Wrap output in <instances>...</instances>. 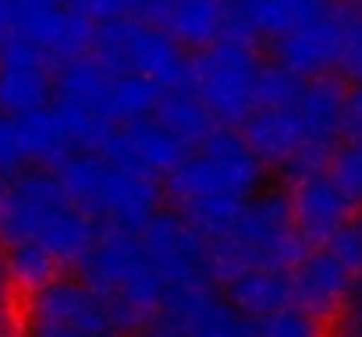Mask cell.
Returning <instances> with one entry per match:
<instances>
[{"instance_id": "6da1fadb", "label": "cell", "mask_w": 362, "mask_h": 337, "mask_svg": "<svg viewBox=\"0 0 362 337\" xmlns=\"http://www.w3.org/2000/svg\"><path fill=\"white\" fill-rule=\"evenodd\" d=\"M263 189V163L231 128H210L167 175V196L206 242Z\"/></svg>"}, {"instance_id": "2e32d148", "label": "cell", "mask_w": 362, "mask_h": 337, "mask_svg": "<svg viewBox=\"0 0 362 337\" xmlns=\"http://www.w3.org/2000/svg\"><path fill=\"white\" fill-rule=\"evenodd\" d=\"M358 295V284L351 273L334 259V252L323 245L316 252H302V259L291 266V302L305 309L309 316H334Z\"/></svg>"}, {"instance_id": "52a82bcc", "label": "cell", "mask_w": 362, "mask_h": 337, "mask_svg": "<svg viewBox=\"0 0 362 337\" xmlns=\"http://www.w3.org/2000/svg\"><path fill=\"white\" fill-rule=\"evenodd\" d=\"M259 57L249 40L221 36L189 61V89L206 107V114L221 124L245 121L256 110V82Z\"/></svg>"}, {"instance_id": "f546056e", "label": "cell", "mask_w": 362, "mask_h": 337, "mask_svg": "<svg viewBox=\"0 0 362 337\" xmlns=\"http://www.w3.org/2000/svg\"><path fill=\"white\" fill-rule=\"evenodd\" d=\"M341 68L362 82V29L348 18V43H344V57H341Z\"/></svg>"}, {"instance_id": "ac0fdd59", "label": "cell", "mask_w": 362, "mask_h": 337, "mask_svg": "<svg viewBox=\"0 0 362 337\" xmlns=\"http://www.w3.org/2000/svg\"><path fill=\"white\" fill-rule=\"evenodd\" d=\"M323 0H231L224 36L256 40V36H281L302 18H309Z\"/></svg>"}, {"instance_id": "3957f363", "label": "cell", "mask_w": 362, "mask_h": 337, "mask_svg": "<svg viewBox=\"0 0 362 337\" xmlns=\"http://www.w3.org/2000/svg\"><path fill=\"white\" fill-rule=\"evenodd\" d=\"M86 284L100 295L107 312L114 316L117 330H135L156 319L167 302V288L156 277L142 242L135 231L107 227L96 235L93 249L82 259Z\"/></svg>"}, {"instance_id": "ffe728a7", "label": "cell", "mask_w": 362, "mask_h": 337, "mask_svg": "<svg viewBox=\"0 0 362 337\" xmlns=\"http://www.w3.org/2000/svg\"><path fill=\"white\" fill-rule=\"evenodd\" d=\"M224 22H228L224 4H210V0H170L160 29H167L181 47L199 50L224 36Z\"/></svg>"}, {"instance_id": "e0dca14e", "label": "cell", "mask_w": 362, "mask_h": 337, "mask_svg": "<svg viewBox=\"0 0 362 337\" xmlns=\"http://www.w3.org/2000/svg\"><path fill=\"white\" fill-rule=\"evenodd\" d=\"M167 312L189 337H256V319L238 312L210 284L167 295Z\"/></svg>"}, {"instance_id": "4316f807", "label": "cell", "mask_w": 362, "mask_h": 337, "mask_svg": "<svg viewBox=\"0 0 362 337\" xmlns=\"http://www.w3.org/2000/svg\"><path fill=\"white\" fill-rule=\"evenodd\" d=\"M327 249L334 252V259L351 273V280L362 291V220H348L337 235L327 238Z\"/></svg>"}, {"instance_id": "ba28073f", "label": "cell", "mask_w": 362, "mask_h": 337, "mask_svg": "<svg viewBox=\"0 0 362 337\" xmlns=\"http://www.w3.org/2000/svg\"><path fill=\"white\" fill-rule=\"evenodd\" d=\"M96 25L64 0H0V43H29L54 64L89 54Z\"/></svg>"}, {"instance_id": "9a60e30c", "label": "cell", "mask_w": 362, "mask_h": 337, "mask_svg": "<svg viewBox=\"0 0 362 337\" xmlns=\"http://www.w3.org/2000/svg\"><path fill=\"white\" fill-rule=\"evenodd\" d=\"M288 210L302 242H327L348 224L351 199L341 192V185L330 175L305 171V175H295V185L288 192Z\"/></svg>"}, {"instance_id": "5bb4252c", "label": "cell", "mask_w": 362, "mask_h": 337, "mask_svg": "<svg viewBox=\"0 0 362 337\" xmlns=\"http://www.w3.org/2000/svg\"><path fill=\"white\" fill-rule=\"evenodd\" d=\"M54 100V61L29 43H0V110L33 114Z\"/></svg>"}, {"instance_id": "7c38bea8", "label": "cell", "mask_w": 362, "mask_h": 337, "mask_svg": "<svg viewBox=\"0 0 362 337\" xmlns=\"http://www.w3.org/2000/svg\"><path fill=\"white\" fill-rule=\"evenodd\" d=\"M96 153L117 160L121 167H132V171H139L146 178H160V175H170V167L189 153V146L149 114L139 121L114 124Z\"/></svg>"}, {"instance_id": "d6986e66", "label": "cell", "mask_w": 362, "mask_h": 337, "mask_svg": "<svg viewBox=\"0 0 362 337\" xmlns=\"http://www.w3.org/2000/svg\"><path fill=\"white\" fill-rule=\"evenodd\" d=\"M228 284V302L249 319H263L291 305V273L288 270H242Z\"/></svg>"}, {"instance_id": "603a6c76", "label": "cell", "mask_w": 362, "mask_h": 337, "mask_svg": "<svg viewBox=\"0 0 362 337\" xmlns=\"http://www.w3.org/2000/svg\"><path fill=\"white\" fill-rule=\"evenodd\" d=\"M8 270H11V284H22L33 291V288L47 284L50 277H57V259L40 245H11Z\"/></svg>"}, {"instance_id": "7a4b0ae2", "label": "cell", "mask_w": 362, "mask_h": 337, "mask_svg": "<svg viewBox=\"0 0 362 337\" xmlns=\"http://www.w3.org/2000/svg\"><path fill=\"white\" fill-rule=\"evenodd\" d=\"M96 242L93 217L75 206L54 171L22 167L0 175V245H40L57 266L82 263Z\"/></svg>"}, {"instance_id": "484cf974", "label": "cell", "mask_w": 362, "mask_h": 337, "mask_svg": "<svg viewBox=\"0 0 362 337\" xmlns=\"http://www.w3.org/2000/svg\"><path fill=\"white\" fill-rule=\"evenodd\" d=\"M305 78L291 75L281 64L259 68V82H256V107H288L295 103V96L302 93Z\"/></svg>"}, {"instance_id": "d6a6232c", "label": "cell", "mask_w": 362, "mask_h": 337, "mask_svg": "<svg viewBox=\"0 0 362 337\" xmlns=\"http://www.w3.org/2000/svg\"><path fill=\"white\" fill-rule=\"evenodd\" d=\"M11 295V270H8V256L0 252V302H8Z\"/></svg>"}, {"instance_id": "f1b7e54d", "label": "cell", "mask_w": 362, "mask_h": 337, "mask_svg": "<svg viewBox=\"0 0 362 337\" xmlns=\"http://www.w3.org/2000/svg\"><path fill=\"white\" fill-rule=\"evenodd\" d=\"M341 128H344V135H358L362 131V82H355L351 89H344Z\"/></svg>"}, {"instance_id": "8fae6325", "label": "cell", "mask_w": 362, "mask_h": 337, "mask_svg": "<svg viewBox=\"0 0 362 337\" xmlns=\"http://www.w3.org/2000/svg\"><path fill=\"white\" fill-rule=\"evenodd\" d=\"M348 43V11L344 8H316L309 18L274 36V57L298 78H320L330 68H341Z\"/></svg>"}, {"instance_id": "836d02e7", "label": "cell", "mask_w": 362, "mask_h": 337, "mask_svg": "<svg viewBox=\"0 0 362 337\" xmlns=\"http://www.w3.org/2000/svg\"><path fill=\"white\" fill-rule=\"evenodd\" d=\"M344 11H348V18L362 29V0H348V8H344Z\"/></svg>"}, {"instance_id": "8992f818", "label": "cell", "mask_w": 362, "mask_h": 337, "mask_svg": "<svg viewBox=\"0 0 362 337\" xmlns=\"http://www.w3.org/2000/svg\"><path fill=\"white\" fill-rule=\"evenodd\" d=\"M89 54L110 71V75H139L153 85L181 89L189 85V57L181 43L160 29L156 22L142 18H117L103 22L93 32Z\"/></svg>"}, {"instance_id": "9c48e42d", "label": "cell", "mask_w": 362, "mask_h": 337, "mask_svg": "<svg viewBox=\"0 0 362 337\" xmlns=\"http://www.w3.org/2000/svg\"><path fill=\"white\" fill-rule=\"evenodd\" d=\"M18 337H117V323L86 280L50 277L33 288Z\"/></svg>"}, {"instance_id": "30bf717a", "label": "cell", "mask_w": 362, "mask_h": 337, "mask_svg": "<svg viewBox=\"0 0 362 337\" xmlns=\"http://www.w3.org/2000/svg\"><path fill=\"white\" fill-rule=\"evenodd\" d=\"M135 235H139L156 277L163 280L167 295L203 288L214 280L210 242L181 213H153Z\"/></svg>"}, {"instance_id": "5b68a950", "label": "cell", "mask_w": 362, "mask_h": 337, "mask_svg": "<svg viewBox=\"0 0 362 337\" xmlns=\"http://www.w3.org/2000/svg\"><path fill=\"white\" fill-rule=\"evenodd\" d=\"M298 259L302 235L281 192H256L228 231L210 238V270L217 280H231L242 270H291Z\"/></svg>"}, {"instance_id": "44dd1931", "label": "cell", "mask_w": 362, "mask_h": 337, "mask_svg": "<svg viewBox=\"0 0 362 337\" xmlns=\"http://www.w3.org/2000/svg\"><path fill=\"white\" fill-rule=\"evenodd\" d=\"M153 117H156L167 131H174L189 149L214 128V117L206 114V107L196 100V93H192L189 85L167 89V93L160 96V107L153 110Z\"/></svg>"}, {"instance_id": "cb8c5ba5", "label": "cell", "mask_w": 362, "mask_h": 337, "mask_svg": "<svg viewBox=\"0 0 362 337\" xmlns=\"http://www.w3.org/2000/svg\"><path fill=\"white\" fill-rule=\"evenodd\" d=\"M330 178L341 185V192L351 199V206L362 203V131L348 135L330 153Z\"/></svg>"}, {"instance_id": "4fadbf2b", "label": "cell", "mask_w": 362, "mask_h": 337, "mask_svg": "<svg viewBox=\"0 0 362 337\" xmlns=\"http://www.w3.org/2000/svg\"><path fill=\"white\" fill-rule=\"evenodd\" d=\"M341 103H344V89L337 78H305L302 93L295 96L291 110L298 117V128H302V146H305V171H320L327 163V156L337 149V138H341Z\"/></svg>"}, {"instance_id": "4dcf8cb0", "label": "cell", "mask_w": 362, "mask_h": 337, "mask_svg": "<svg viewBox=\"0 0 362 337\" xmlns=\"http://www.w3.org/2000/svg\"><path fill=\"white\" fill-rule=\"evenodd\" d=\"M334 337H362V291L341 309V323Z\"/></svg>"}, {"instance_id": "7402d4cb", "label": "cell", "mask_w": 362, "mask_h": 337, "mask_svg": "<svg viewBox=\"0 0 362 337\" xmlns=\"http://www.w3.org/2000/svg\"><path fill=\"white\" fill-rule=\"evenodd\" d=\"M160 96H163V89L153 85V82H146V78H139V75H114V89H110L114 124L149 117L160 107Z\"/></svg>"}, {"instance_id": "1f68e13d", "label": "cell", "mask_w": 362, "mask_h": 337, "mask_svg": "<svg viewBox=\"0 0 362 337\" xmlns=\"http://www.w3.org/2000/svg\"><path fill=\"white\" fill-rule=\"evenodd\" d=\"M139 337H189L185 330H181L170 316H156V319H149L146 326H142V333Z\"/></svg>"}, {"instance_id": "e575fe53", "label": "cell", "mask_w": 362, "mask_h": 337, "mask_svg": "<svg viewBox=\"0 0 362 337\" xmlns=\"http://www.w3.org/2000/svg\"><path fill=\"white\" fill-rule=\"evenodd\" d=\"M210 4H228V0H210Z\"/></svg>"}, {"instance_id": "83f0119b", "label": "cell", "mask_w": 362, "mask_h": 337, "mask_svg": "<svg viewBox=\"0 0 362 337\" xmlns=\"http://www.w3.org/2000/svg\"><path fill=\"white\" fill-rule=\"evenodd\" d=\"M71 4L82 18H89L93 25H103V22H117V18H132L135 11V0H64Z\"/></svg>"}, {"instance_id": "277c9868", "label": "cell", "mask_w": 362, "mask_h": 337, "mask_svg": "<svg viewBox=\"0 0 362 337\" xmlns=\"http://www.w3.org/2000/svg\"><path fill=\"white\" fill-rule=\"evenodd\" d=\"M57 182L75 199L78 210H86L93 220H103L107 227L139 231L160 206L156 178H146L132 167H121L117 160L78 149L57 160Z\"/></svg>"}, {"instance_id": "d4e9b609", "label": "cell", "mask_w": 362, "mask_h": 337, "mask_svg": "<svg viewBox=\"0 0 362 337\" xmlns=\"http://www.w3.org/2000/svg\"><path fill=\"white\" fill-rule=\"evenodd\" d=\"M256 337H323L316 316H309L298 305L277 309L263 319H256Z\"/></svg>"}, {"instance_id": "d590c367", "label": "cell", "mask_w": 362, "mask_h": 337, "mask_svg": "<svg viewBox=\"0 0 362 337\" xmlns=\"http://www.w3.org/2000/svg\"><path fill=\"white\" fill-rule=\"evenodd\" d=\"M0 305H4V302H0Z\"/></svg>"}]
</instances>
